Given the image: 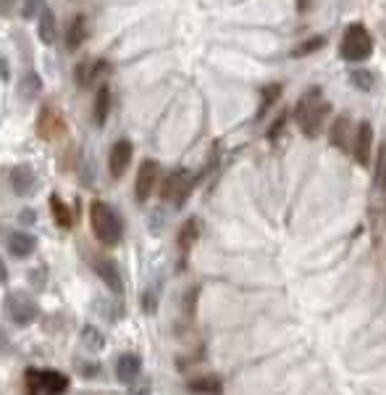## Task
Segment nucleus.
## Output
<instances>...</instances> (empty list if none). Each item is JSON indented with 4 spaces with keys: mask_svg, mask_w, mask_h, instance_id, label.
<instances>
[{
    "mask_svg": "<svg viewBox=\"0 0 386 395\" xmlns=\"http://www.w3.org/2000/svg\"><path fill=\"white\" fill-rule=\"evenodd\" d=\"M328 116V103L321 100V87H313L307 90L297 106H294V119L300 124V130L305 132V137H318V132L323 130V121Z\"/></svg>",
    "mask_w": 386,
    "mask_h": 395,
    "instance_id": "f257e3e1",
    "label": "nucleus"
},
{
    "mask_svg": "<svg viewBox=\"0 0 386 395\" xmlns=\"http://www.w3.org/2000/svg\"><path fill=\"white\" fill-rule=\"evenodd\" d=\"M90 227L95 238L103 245H118L124 238V222L116 214V208H111L106 201H93L90 206Z\"/></svg>",
    "mask_w": 386,
    "mask_h": 395,
    "instance_id": "f03ea898",
    "label": "nucleus"
},
{
    "mask_svg": "<svg viewBox=\"0 0 386 395\" xmlns=\"http://www.w3.org/2000/svg\"><path fill=\"white\" fill-rule=\"evenodd\" d=\"M339 53L341 59L350 61V63H360V61L371 59V53H373V37H371V32L363 24H350L344 37H341Z\"/></svg>",
    "mask_w": 386,
    "mask_h": 395,
    "instance_id": "7ed1b4c3",
    "label": "nucleus"
},
{
    "mask_svg": "<svg viewBox=\"0 0 386 395\" xmlns=\"http://www.w3.org/2000/svg\"><path fill=\"white\" fill-rule=\"evenodd\" d=\"M6 313H8V319H11L16 327H29V324L40 316V306H37V300L32 298L29 293L11 290V293L6 295Z\"/></svg>",
    "mask_w": 386,
    "mask_h": 395,
    "instance_id": "20e7f679",
    "label": "nucleus"
},
{
    "mask_svg": "<svg viewBox=\"0 0 386 395\" xmlns=\"http://www.w3.org/2000/svg\"><path fill=\"white\" fill-rule=\"evenodd\" d=\"M195 182H198V177H192V171H187V169H176V171H171V174L166 177L163 185H161V198L168 201V203H174L176 208H182V206L187 203V198H189V192H192V187H195Z\"/></svg>",
    "mask_w": 386,
    "mask_h": 395,
    "instance_id": "39448f33",
    "label": "nucleus"
},
{
    "mask_svg": "<svg viewBox=\"0 0 386 395\" xmlns=\"http://www.w3.org/2000/svg\"><path fill=\"white\" fill-rule=\"evenodd\" d=\"M37 134L42 137V140H58L61 134L66 132V121H63V114H61L56 106H50V103H45V106L40 108V114H37Z\"/></svg>",
    "mask_w": 386,
    "mask_h": 395,
    "instance_id": "423d86ee",
    "label": "nucleus"
},
{
    "mask_svg": "<svg viewBox=\"0 0 386 395\" xmlns=\"http://www.w3.org/2000/svg\"><path fill=\"white\" fill-rule=\"evenodd\" d=\"M158 177H161L158 161H152V158L142 161L140 171H137V182H134V198H137V203H147L150 201L152 190L158 185Z\"/></svg>",
    "mask_w": 386,
    "mask_h": 395,
    "instance_id": "0eeeda50",
    "label": "nucleus"
},
{
    "mask_svg": "<svg viewBox=\"0 0 386 395\" xmlns=\"http://www.w3.org/2000/svg\"><path fill=\"white\" fill-rule=\"evenodd\" d=\"M371 148H373V127H371V121H360L355 127V137H352V158L360 166H368L371 164Z\"/></svg>",
    "mask_w": 386,
    "mask_h": 395,
    "instance_id": "6e6552de",
    "label": "nucleus"
},
{
    "mask_svg": "<svg viewBox=\"0 0 386 395\" xmlns=\"http://www.w3.org/2000/svg\"><path fill=\"white\" fill-rule=\"evenodd\" d=\"M131 156H134V148L129 140H116L111 153H108V171L113 180H121L127 174L129 164H131Z\"/></svg>",
    "mask_w": 386,
    "mask_h": 395,
    "instance_id": "1a4fd4ad",
    "label": "nucleus"
},
{
    "mask_svg": "<svg viewBox=\"0 0 386 395\" xmlns=\"http://www.w3.org/2000/svg\"><path fill=\"white\" fill-rule=\"evenodd\" d=\"M93 269H95V274L100 277V279H103V282H106V285L113 290V293H121V290H124L116 261H111V258H106V256H95Z\"/></svg>",
    "mask_w": 386,
    "mask_h": 395,
    "instance_id": "9d476101",
    "label": "nucleus"
},
{
    "mask_svg": "<svg viewBox=\"0 0 386 395\" xmlns=\"http://www.w3.org/2000/svg\"><path fill=\"white\" fill-rule=\"evenodd\" d=\"M350 137H355L352 119L347 116V114H341L339 119H334L331 130H328V143L334 145V148H339V150H347V148H352Z\"/></svg>",
    "mask_w": 386,
    "mask_h": 395,
    "instance_id": "9b49d317",
    "label": "nucleus"
},
{
    "mask_svg": "<svg viewBox=\"0 0 386 395\" xmlns=\"http://www.w3.org/2000/svg\"><path fill=\"white\" fill-rule=\"evenodd\" d=\"M200 240V219L198 216H189L187 222L179 227V235H176V245H179V253H182V261L187 258V253L192 251V245Z\"/></svg>",
    "mask_w": 386,
    "mask_h": 395,
    "instance_id": "f8f14e48",
    "label": "nucleus"
},
{
    "mask_svg": "<svg viewBox=\"0 0 386 395\" xmlns=\"http://www.w3.org/2000/svg\"><path fill=\"white\" fill-rule=\"evenodd\" d=\"M35 169L26 166V164H19V166L11 169V187L16 195H22V198H26V195H32V190H35Z\"/></svg>",
    "mask_w": 386,
    "mask_h": 395,
    "instance_id": "ddd939ff",
    "label": "nucleus"
},
{
    "mask_svg": "<svg viewBox=\"0 0 386 395\" xmlns=\"http://www.w3.org/2000/svg\"><path fill=\"white\" fill-rule=\"evenodd\" d=\"M69 390V377L63 371L40 369V395H63Z\"/></svg>",
    "mask_w": 386,
    "mask_h": 395,
    "instance_id": "4468645a",
    "label": "nucleus"
},
{
    "mask_svg": "<svg viewBox=\"0 0 386 395\" xmlns=\"http://www.w3.org/2000/svg\"><path fill=\"white\" fill-rule=\"evenodd\" d=\"M108 72V61H82L79 66H77V72H74V77H77V84L79 87H90V84L100 77V74Z\"/></svg>",
    "mask_w": 386,
    "mask_h": 395,
    "instance_id": "2eb2a0df",
    "label": "nucleus"
},
{
    "mask_svg": "<svg viewBox=\"0 0 386 395\" xmlns=\"http://www.w3.org/2000/svg\"><path fill=\"white\" fill-rule=\"evenodd\" d=\"M84 40H87V16H84V13H77V16L71 19L69 29H66V48L74 53V50L82 48Z\"/></svg>",
    "mask_w": 386,
    "mask_h": 395,
    "instance_id": "dca6fc26",
    "label": "nucleus"
},
{
    "mask_svg": "<svg viewBox=\"0 0 386 395\" xmlns=\"http://www.w3.org/2000/svg\"><path fill=\"white\" fill-rule=\"evenodd\" d=\"M142 371V361L140 356H134V353H124L116 364V377L121 380L124 385H131L137 377H140Z\"/></svg>",
    "mask_w": 386,
    "mask_h": 395,
    "instance_id": "f3484780",
    "label": "nucleus"
},
{
    "mask_svg": "<svg viewBox=\"0 0 386 395\" xmlns=\"http://www.w3.org/2000/svg\"><path fill=\"white\" fill-rule=\"evenodd\" d=\"M187 390L195 395H218L223 390V380L218 374H202L187 385Z\"/></svg>",
    "mask_w": 386,
    "mask_h": 395,
    "instance_id": "a211bd4d",
    "label": "nucleus"
},
{
    "mask_svg": "<svg viewBox=\"0 0 386 395\" xmlns=\"http://www.w3.org/2000/svg\"><path fill=\"white\" fill-rule=\"evenodd\" d=\"M35 248H37V240L35 235H29V232H13L11 238H8V251H11V256H16V258L32 256Z\"/></svg>",
    "mask_w": 386,
    "mask_h": 395,
    "instance_id": "6ab92c4d",
    "label": "nucleus"
},
{
    "mask_svg": "<svg viewBox=\"0 0 386 395\" xmlns=\"http://www.w3.org/2000/svg\"><path fill=\"white\" fill-rule=\"evenodd\" d=\"M108 114H111V87H108V84H100L97 93H95V108H93L95 124L103 127L108 121Z\"/></svg>",
    "mask_w": 386,
    "mask_h": 395,
    "instance_id": "aec40b11",
    "label": "nucleus"
},
{
    "mask_svg": "<svg viewBox=\"0 0 386 395\" xmlns=\"http://www.w3.org/2000/svg\"><path fill=\"white\" fill-rule=\"evenodd\" d=\"M50 211H53V219H56V224H58L61 229H71L74 227V211H71L69 206L61 201V195H50Z\"/></svg>",
    "mask_w": 386,
    "mask_h": 395,
    "instance_id": "412c9836",
    "label": "nucleus"
},
{
    "mask_svg": "<svg viewBox=\"0 0 386 395\" xmlns=\"http://www.w3.org/2000/svg\"><path fill=\"white\" fill-rule=\"evenodd\" d=\"M284 93V87L281 84H266L263 90H260V106H257V119H263L266 114H268L271 108L276 106V100L281 98Z\"/></svg>",
    "mask_w": 386,
    "mask_h": 395,
    "instance_id": "4be33fe9",
    "label": "nucleus"
},
{
    "mask_svg": "<svg viewBox=\"0 0 386 395\" xmlns=\"http://www.w3.org/2000/svg\"><path fill=\"white\" fill-rule=\"evenodd\" d=\"M37 35H40V40L45 45H53V40H56V13L50 11V8H42V13H40Z\"/></svg>",
    "mask_w": 386,
    "mask_h": 395,
    "instance_id": "5701e85b",
    "label": "nucleus"
},
{
    "mask_svg": "<svg viewBox=\"0 0 386 395\" xmlns=\"http://www.w3.org/2000/svg\"><path fill=\"white\" fill-rule=\"evenodd\" d=\"M326 45V37L323 35H316V37H310V40H305V42H300L297 48H292V59H305V56H310V53H316V50H321Z\"/></svg>",
    "mask_w": 386,
    "mask_h": 395,
    "instance_id": "b1692460",
    "label": "nucleus"
},
{
    "mask_svg": "<svg viewBox=\"0 0 386 395\" xmlns=\"http://www.w3.org/2000/svg\"><path fill=\"white\" fill-rule=\"evenodd\" d=\"M350 82L357 87V90H363V93H368V90H373L376 84V77L368 69H352L350 72Z\"/></svg>",
    "mask_w": 386,
    "mask_h": 395,
    "instance_id": "393cba45",
    "label": "nucleus"
},
{
    "mask_svg": "<svg viewBox=\"0 0 386 395\" xmlns=\"http://www.w3.org/2000/svg\"><path fill=\"white\" fill-rule=\"evenodd\" d=\"M82 343L90 348V350H100V348L106 346V337H103V332H100V330H95V327H90V324H87V327L82 330Z\"/></svg>",
    "mask_w": 386,
    "mask_h": 395,
    "instance_id": "a878e982",
    "label": "nucleus"
},
{
    "mask_svg": "<svg viewBox=\"0 0 386 395\" xmlns=\"http://www.w3.org/2000/svg\"><path fill=\"white\" fill-rule=\"evenodd\" d=\"M376 187H386V143L378 148V158H376Z\"/></svg>",
    "mask_w": 386,
    "mask_h": 395,
    "instance_id": "bb28decb",
    "label": "nucleus"
},
{
    "mask_svg": "<svg viewBox=\"0 0 386 395\" xmlns=\"http://www.w3.org/2000/svg\"><path fill=\"white\" fill-rule=\"evenodd\" d=\"M40 87H42V82H40V77H37L35 72H29L26 77H24L22 82V93L24 98L29 100V98H37V93H40Z\"/></svg>",
    "mask_w": 386,
    "mask_h": 395,
    "instance_id": "cd10ccee",
    "label": "nucleus"
},
{
    "mask_svg": "<svg viewBox=\"0 0 386 395\" xmlns=\"http://www.w3.org/2000/svg\"><path fill=\"white\" fill-rule=\"evenodd\" d=\"M24 385H26V395H40V369L24 371Z\"/></svg>",
    "mask_w": 386,
    "mask_h": 395,
    "instance_id": "c85d7f7f",
    "label": "nucleus"
},
{
    "mask_svg": "<svg viewBox=\"0 0 386 395\" xmlns=\"http://www.w3.org/2000/svg\"><path fill=\"white\" fill-rule=\"evenodd\" d=\"M287 119H289V114H281L279 119L273 121V124H271V130H268V140H276V137H279L281 132H284V127H287Z\"/></svg>",
    "mask_w": 386,
    "mask_h": 395,
    "instance_id": "c756f323",
    "label": "nucleus"
},
{
    "mask_svg": "<svg viewBox=\"0 0 386 395\" xmlns=\"http://www.w3.org/2000/svg\"><path fill=\"white\" fill-rule=\"evenodd\" d=\"M42 8V0H24V19H32Z\"/></svg>",
    "mask_w": 386,
    "mask_h": 395,
    "instance_id": "7c9ffc66",
    "label": "nucleus"
},
{
    "mask_svg": "<svg viewBox=\"0 0 386 395\" xmlns=\"http://www.w3.org/2000/svg\"><path fill=\"white\" fill-rule=\"evenodd\" d=\"M147 313H155L158 309V300H155V293H145V306H142Z\"/></svg>",
    "mask_w": 386,
    "mask_h": 395,
    "instance_id": "2f4dec72",
    "label": "nucleus"
},
{
    "mask_svg": "<svg viewBox=\"0 0 386 395\" xmlns=\"http://www.w3.org/2000/svg\"><path fill=\"white\" fill-rule=\"evenodd\" d=\"M19 222H22V224H35V222H37V214L32 211V208H24L22 214H19Z\"/></svg>",
    "mask_w": 386,
    "mask_h": 395,
    "instance_id": "473e14b6",
    "label": "nucleus"
},
{
    "mask_svg": "<svg viewBox=\"0 0 386 395\" xmlns=\"http://www.w3.org/2000/svg\"><path fill=\"white\" fill-rule=\"evenodd\" d=\"M0 285H8V269H6L3 258H0Z\"/></svg>",
    "mask_w": 386,
    "mask_h": 395,
    "instance_id": "72a5a7b5",
    "label": "nucleus"
},
{
    "mask_svg": "<svg viewBox=\"0 0 386 395\" xmlns=\"http://www.w3.org/2000/svg\"><path fill=\"white\" fill-rule=\"evenodd\" d=\"M310 3H313V0H297V11L300 13L310 11Z\"/></svg>",
    "mask_w": 386,
    "mask_h": 395,
    "instance_id": "f704fd0d",
    "label": "nucleus"
}]
</instances>
